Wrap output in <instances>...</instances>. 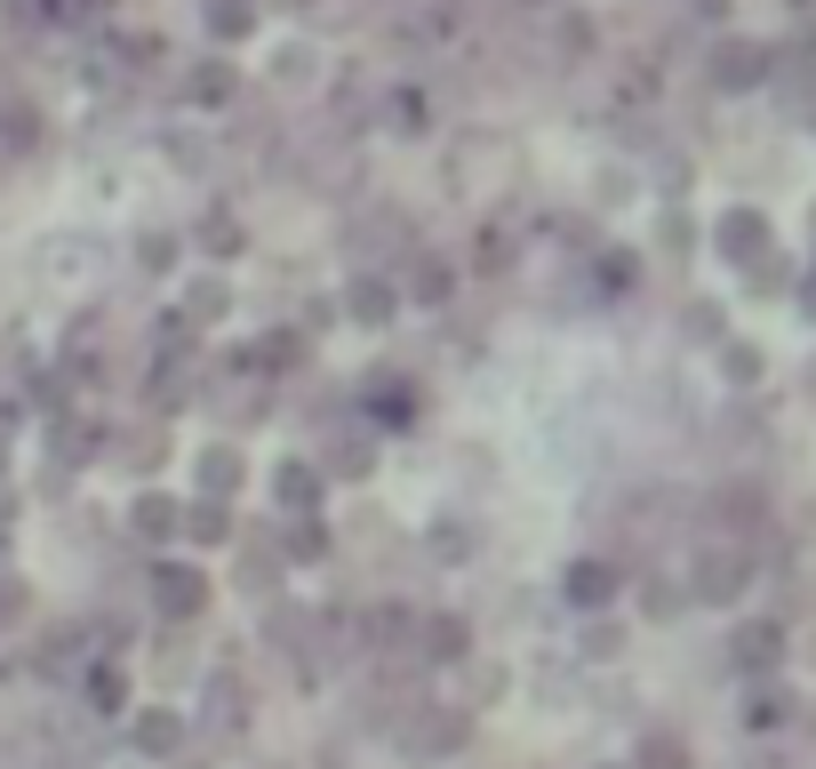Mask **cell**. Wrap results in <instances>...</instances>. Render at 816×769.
<instances>
[{
    "label": "cell",
    "instance_id": "obj_2",
    "mask_svg": "<svg viewBox=\"0 0 816 769\" xmlns=\"http://www.w3.org/2000/svg\"><path fill=\"white\" fill-rule=\"evenodd\" d=\"M385 305H393V297H385L377 281H360V289H353V313H385Z\"/></svg>",
    "mask_w": 816,
    "mask_h": 769
},
{
    "label": "cell",
    "instance_id": "obj_1",
    "mask_svg": "<svg viewBox=\"0 0 816 769\" xmlns=\"http://www.w3.org/2000/svg\"><path fill=\"white\" fill-rule=\"evenodd\" d=\"M160 610H168V617H185V610H200V578H185V570H168V578H160Z\"/></svg>",
    "mask_w": 816,
    "mask_h": 769
}]
</instances>
